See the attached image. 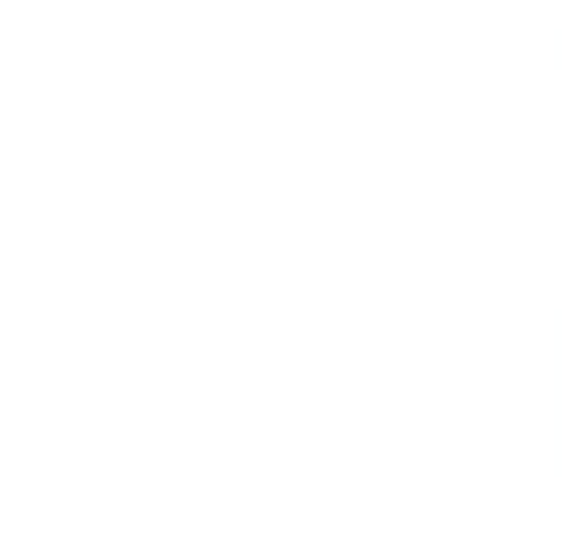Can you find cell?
Wrapping results in <instances>:
<instances>
[]
</instances>
